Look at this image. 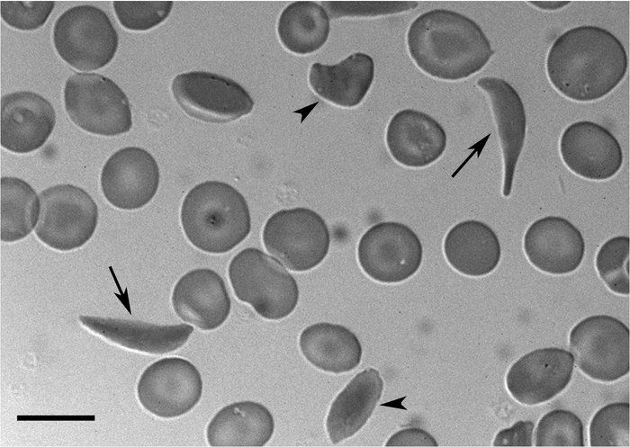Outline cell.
Returning <instances> with one entry per match:
<instances>
[{
    "label": "cell",
    "instance_id": "1",
    "mask_svg": "<svg viewBox=\"0 0 630 447\" xmlns=\"http://www.w3.org/2000/svg\"><path fill=\"white\" fill-rule=\"evenodd\" d=\"M628 57L609 31L594 25L572 28L552 44L546 58L548 78L565 97L578 102L600 99L625 77Z\"/></svg>",
    "mask_w": 630,
    "mask_h": 447
},
{
    "label": "cell",
    "instance_id": "2",
    "mask_svg": "<svg viewBox=\"0 0 630 447\" xmlns=\"http://www.w3.org/2000/svg\"><path fill=\"white\" fill-rule=\"evenodd\" d=\"M410 55L426 74L456 81L480 71L494 54L482 28L469 17L434 9L417 17L407 34Z\"/></svg>",
    "mask_w": 630,
    "mask_h": 447
},
{
    "label": "cell",
    "instance_id": "3",
    "mask_svg": "<svg viewBox=\"0 0 630 447\" xmlns=\"http://www.w3.org/2000/svg\"><path fill=\"white\" fill-rule=\"evenodd\" d=\"M185 237L196 248L223 254L249 234L251 218L247 201L233 186L220 181L196 184L181 207Z\"/></svg>",
    "mask_w": 630,
    "mask_h": 447
},
{
    "label": "cell",
    "instance_id": "4",
    "mask_svg": "<svg viewBox=\"0 0 630 447\" xmlns=\"http://www.w3.org/2000/svg\"><path fill=\"white\" fill-rule=\"evenodd\" d=\"M228 273L236 297L266 319L284 318L297 306L296 280L277 259L258 248L238 253Z\"/></svg>",
    "mask_w": 630,
    "mask_h": 447
},
{
    "label": "cell",
    "instance_id": "5",
    "mask_svg": "<svg viewBox=\"0 0 630 447\" xmlns=\"http://www.w3.org/2000/svg\"><path fill=\"white\" fill-rule=\"evenodd\" d=\"M65 109L83 130L102 136L128 132L132 126L129 99L110 78L96 73H75L64 87Z\"/></svg>",
    "mask_w": 630,
    "mask_h": 447
},
{
    "label": "cell",
    "instance_id": "6",
    "mask_svg": "<svg viewBox=\"0 0 630 447\" xmlns=\"http://www.w3.org/2000/svg\"><path fill=\"white\" fill-rule=\"evenodd\" d=\"M53 42L58 54L72 67L92 71L112 61L119 37L103 10L84 4L68 9L58 18Z\"/></svg>",
    "mask_w": 630,
    "mask_h": 447
},
{
    "label": "cell",
    "instance_id": "7",
    "mask_svg": "<svg viewBox=\"0 0 630 447\" xmlns=\"http://www.w3.org/2000/svg\"><path fill=\"white\" fill-rule=\"evenodd\" d=\"M262 238L268 253L293 272L319 265L330 245L325 220L312 210L302 207L274 213L265 224Z\"/></svg>",
    "mask_w": 630,
    "mask_h": 447
},
{
    "label": "cell",
    "instance_id": "8",
    "mask_svg": "<svg viewBox=\"0 0 630 447\" xmlns=\"http://www.w3.org/2000/svg\"><path fill=\"white\" fill-rule=\"evenodd\" d=\"M628 326L608 315L588 317L571 330L570 352L589 378L612 382L629 372Z\"/></svg>",
    "mask_w": 630,
    "mask_h": 447
},
{
    "label": "cell",
    "instance_id": "9",
    "mask_svg": "<svg viewBox=\"0 0 630 447\" xmlns=\"http://www.w3.org/2000/svg\"><path fill=\"white\" fill-rule=\"evenodd\" d=\"M40 213L35 234L50 248L69 251L94 235L98 208L93 198L73 184H57L40 193Z\"/></svg>",
    "mask_w": 630,
    "mask_h": 447
},
{
    "label": "cell",
    "instance_id": "10",
    "mask_svg": "<svg viewBox=\"0 0 630 447\" xmlns=\"http://www.w3.org/2000/svg\"><path fill=\"white\" fill-rule=\"evenodd\" d=\"M171 91L190 117L214 123L238 120L254 108V101L234 80L211 72L190 71L177 75Z\"/></svg>",
    "mask_w": 630,
    "mask_h": 447
},
{
    "label": "cell",
    "instance_id": "11",
    "mask_svg": "<svg viewBox=\"0 0 630 447\" xmlns=\"http://www.w3.org/2000/svg\"><path fill=\"white\" fill-rule=\"evenodd\" d=\"M358 261L363 271L382 283H396L411 277L420 267L421 242L415 232L399 222H380L360 238Z\"/></svg>",
    "mask_w": 630,
    "mask_h": 447
},
{
    "label": "cell",
    "instance_id": "12",
    "mask_svg": "<svg viewBox=\"0 0 630 447\" xmlns=\"http://www.w3.org/2000/svg\"><path fill=\"white\" fill-rule=\"evenodd\" d=\"M202 379L188 360L166 357L141 373L137 396L141 406L160 418H175L191 411L202 395Z\"/></svg>",
    "mask_w": 630,
    "mask_h": 447
},
{
    "label": "cell",
    "instance_id": "13",
    "mask_svg": "<svg viewBox=\"0 0 630 447\" xmlns=\"http://www.w3.org/2000/svg\"><path fill=\"white\" fill-rule=\"evenodd\" d=\"M574 359L559 347L533 350L518 359L506 375V387L520 404L536 406L551 400L572 380Z\"/></svg>",
    "mask_w": 630,
    "mask_h": 447
},
{
    "label": "cell",
    "instance_id": "14",
    "mask_svg": "<svg viewBox=\"0 0 630 447\" xmlns=\"http://www.w3.org/2000/svg\"><path fill=\"white\" fill-rule=\"evenodd\" d=\"M101 188L106 200L121 210H137L148 204L159 184V168L145 149L128 147L119 149L105 162Z\"/></svg>",
    "mask_w": 630,
    "mask_h": 447
},
{
    "label": "cell",
    "instance_id": "15",
    "mask_svg": "<svg viewBox=\"0 0 630 447\" xmlns=\"http://www.w3.org/2000/svg\"><path fill=\"white\" fill-rule=\"evenodd\" d=\"M560 153L572 173L590 180L611 178L623 163L622 148L615 136L589 121H576L563 130Z\"/></svg>",
    "mask_w": 630,
    "mask_h": 447
},
{
    "label": "cell",
    "instance_id": "16",
    "mask_svg": "<svg viewBox=\"0 0 630 447\" xmlns=\"http://www.w3.org/2000/svg\"><path fill=\"white\" fill-rule=\"evenodd\" d=\"M56 124L51 103L30 91L7 94L1 98V146L25 154L42 147Z\"/></svg>",
    "mask_w": 630,
    "mask_h": 447
},
{
    "label": "cell",
    "instance_id": "17",
    "mask_svg": "<svg viewBox=\"0 0 630 447\" xmlns=\"http://www.w3.org/2000/svg\"><path fill=\"white\" fill-rule=\"evenodd\" d=\"M528 261L550 274H567L581 264L585 242L580 231L569 220L547 216L534 221L524 236Z\"/></svg>",
    "mask_w": 630,
    "mask_h": 447
},
{
    "label": "cell",
    "instance_id": "18",
    "mask_svg": "<svg viewBox=\"0 0 630 447\" xmlns=\"http://www.w3.org/2000/svg\"><path fill=\"white\" fill-rule=\"evenodd\" d=\"M171 300L176 314L183 321L203 331L220 326L231 308L223 279L208 268L184 273L176 283Z\"/></svg>",
    "mask_w": 630,
    "mask_h": 447
},
{
    "label": "cell",
    "instance_id": "19",
    "mask_svg": "<svg viewBox=\"0 0 630 447\" xmlns=\"http://www.w3.org/2000/svg\"><path fill=\"white\" fill-rule=\"evenodd\" d=\"M386 143L392 156L409 167H424L437 160L446 147L444 128L428 114L405 109L390 121Z\"/></svg>",
    "mask_w": 630,
    "mask_h": 447
},
{
    "label": "cell",
    "instance_id": "20",
    "mask_svg": "<svg viewBox=\"0 0 630 447\" xmlns=\"http://www.w3.org/2000/svg\"><path fill=\"white\" fill-rule=\"evenodd\" d=\"M83 326L120 346L151 354L174 352L194 332L187 324L157 325L140 320L80 315Z\"/></svg>",
    "mask_w": 630,
    "mask_h": 447
},
{
    "label": "cell",
    "instance_id": "21",
    "mask_svg": "<svg viewBox=\"0 0 630 447\" xmlns=\"http://www.w3.org/2000/svg\"><path fill=\"white\" fill-rule=\"evenodd\" d=\"M476 85L490 99L504 161L502 193L504 197H508L526 138L525 107L518 92L502 78L485 76L480 78Z\"/></svg>",
    "mask_w": 630,
    "mask_h": 447
},
{
    "label": "cell",
    "instance_id": "22",
    "mask_svg": "<svg viewBox=\"0 0 630 447\" xmlns=\"http://www.w3.org/2000/svg\"><path fill=\"white\" fill-rule=\"evenodd\" d=\"M383 380L379 371L367 368L357 373L332 402L326 428L333 444L352 437L367 422L381 399Z\"/></svg>",
    "mask_w": 630,
    "mask_h": 447
},
{
    "label": "cell",
    "instance_id": "23",
    "mask_svg": "<svg viewBox=\"0 0 630 447\" xmlns=\"http://www.w3.org/2000/svg\"><path fill=\"white\" fill-rule=\"evenodd\" d=\"M374 77V62L367 54L356 52L335 65L313 63L309 83L316 94L341 107L362 103Z\"/></svg>",
    "mask_w": 630,
    "mask_h": 447
},
{
    "label": "cell",
    "instance_id": "24",
    "mask_svg": "<svg viewBox=\"0 0 630 447\" xmlns=\"http://www.w3.org/2000/svg\"><path fill=\"white\" fill-rule=\"evenodd\" d=\"M274 420L261 403L244 400L227 405L206 428L211 446H264L272 438Z\"/></svg>",
    "mask_w": 630,
    "mask_h": 447
},
{
    "label": "cell",
    "instance_id": "25",
    "mask_svg": "<svg viewBox=\"0 0 630 447\" xmlns=\"http://www.w3.org/2000/svg\"><path fill=\"white\" fill-rule=\"evenodd\" d=\"M448 264L467 276H484L498 266L501 257L500 240L485 223L465 220L454 226L444 241Z\"/></svg>",
    "mask_w": 630,
    "mask_h": 447
},
{
    "label": "cell",
    "instance_id": "26",
    "mask_svg": "<svg viewBox=\"0 0 630 447\" xmlns=\"http://www.w3.org/2000/svg\"><path fill=\"white\" fill-rule=\"evenodd\" d=\"M299 345L310 363L331 373L354 370L360 363L363 353L361 343L352 331L342 325L327 322L316 323L303 329Z\"/></svg>",
    "mask_w": 630,
    "mask_h": 447
},
{
    "label": "cell",
    "instance_id": "27",
    "mask_svg": "<svg viewBox=\"0 0 630 447\" xmlns=\"http://www.w3.org/2000/svg\"><path fill=\"white\" fill-rule=\"evenodd\" d=\"M329 16L324 7L312 1H296L280 14L277 33L289 51L306 55L320 49L329 34Z\"/></svg>",
    "mask_w": 630,
    "mask_h": 447
},
{
    "label": "cell",
    "instance_id": "28",
    "mask_svg": "<svg viewBox=\"0 0 630 447\" xmlns=\"http://www.w3.org/2000/svg\"><path fill=\"white\" fill-rule=\"evenodd\" d=\"M0 238L15 242L36 228L40 213V196L25 181L4 176L0 181Z\"/></svg>",
    "mask_w": 630,
    "mask_h": 447
},
{
    "label": "cell",
    "instance_id": "29",
    "mask_svg": "<svg viewBox=\"0 0 630 447\" xmlns=\"http://www.w3.org/2000/svg\"><path fill=\"white\" fill-rule=\"evenodd\" d=\"M629 252L627 236L614 237L606 241L596 255V269L600 279L614 293L629 295Z\"/></svg>",
    "mask_w": 630,
    "mask_h": 447
},
{
    "label": "cell",
    "instance_id": "30",
    "mask_svg": "<svg viewBox=\"0 0 630 447\" xmlns=\"http://www.w3.org/2000/svg\"><path fill=\"white\" fill-rule=\"evenodd\" d=\"M590 446H630V405L615 402L599 408L589 428Z\"/></svg>",
    "mask_w": 630,
    "mask_h": 447
},
{
    "label": "cell",
    "instance_id": "31",
    "mask_svg": "<svg viewBox=\"0 0 630 447\" xmlns=\"http://www.w3.org/2000/svg\"><path fill=\"white\" fill-rule=\"evenodd\" d=\"M536 446H584L583 424L573 412L554 409L542 416L535 433Z\"/></svg>",
    "mask_w": 630,
    "mask_h": 447
},
{
    "label": "cell",
    "instance_id": "32",
    "mask_svg": "<svg viewBox=\"0 0 630 447\" xmlns=\"http://www.w3.org/2000/svg\"><path fill=\"white\" fill-rule=\"evenodd\" d=\"M172 1H113L112 5L121 24L130 31H148L169 15Z\"/></svg>",
    "mask_w": 630,
    "mask_h": 447
},
{
    "label": "cell",
    "instance_id": "33",
    "mask_svg": "<svg viewBox=\"0 0 630 447\" xmlns=\"http://www.w3.org/2000/svg\"><path fill=\"white\" fill-rule=\"evenodd\" d=\"M329 19L376 17L415 9V1H322Z\"/></svg>",
    "mask_w": 630,
    "mask_h": 447
},
{
    "label": "cell",
    "instance_id": "34",
    "mask_svg": "<svg viewBox=\"0 0 630 447\" xmlns=\"http://www.w3.org/2000/svg\"><path fill=\"white\" fill-rule=\"evenodd\" d=\"M54 5V1H1V17L13 28L33 31L46 22Z\"/></svg>",
    "mask_w": 630,
    "mask_h": 447
},
{
    "label": "cell",
    "instance_id": "35",
    "mask_svg": "<svg viewBox=\"0 0 630 447\" xmlns=\"http://www.w3.org/2000/svg\"><path fill=\"white\" fill-rule=\"evenodd\" d=\"M535 425L531 421L519 420L512 426L500 430L495 436L493 446H532Z\"/></svg>",
    "mask_w": 630,
    "mask_h": 447
},
{
    "label": "cell",
    "instance_id": "36",
    "mask_svg": "<svg viewBox=\"0 0 630 447\" xmlns=\"http://www.w3.org/2000/svg\"><path fill=\"white\" fill-rule=\"evenodd\" d=\"M386 446H437L436 439L427 431L418 427H409L392 434Z\"/></svg>",
    "mask_w": 630,
    "mask_h": 447
},
{
    "label": "cell",
    "instance_id": "37",
    "mask_svg": "<svg viewBox=\"0 0 630 447\" xmlns=\"http://www.w3.org/2000/svg\"><path fill=\"white\" fill-rule=\"evenodd\" d=\"M530 4L542 9V10H557L561 9L563 6L569 4L571 2H566V1H531L528 2Z\"/></svg>",
    "mask_w": 630,
    "mask_h": 447
}]
</instances>
